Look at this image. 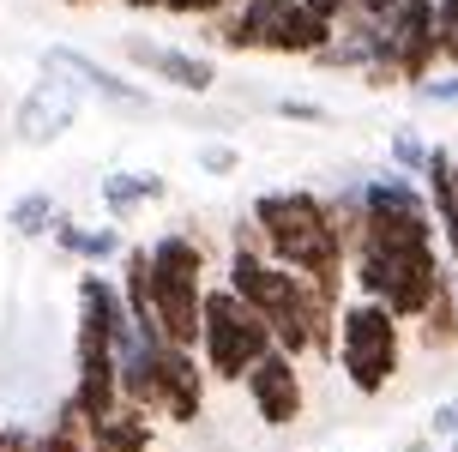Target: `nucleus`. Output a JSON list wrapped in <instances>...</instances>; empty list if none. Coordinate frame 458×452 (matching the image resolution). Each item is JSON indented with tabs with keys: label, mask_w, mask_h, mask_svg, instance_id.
I'll list each match as a JSON object with an SVG mask.
<instances>
[{
	"label": "nucleus",
	"mask_w": 458,
	"mask_h": 452,
	"mask_svg": "<svg viewBox=\"0 0 458 452\" xmlns=\"http://www.w3.org/2000/svg\"><path fill=\"white\" fill-rule=\"evenodd\" d=\"M422 158H428V145H422L416 133H392V163H398V175H416Z\"/></svg>",
	"instance_id": "obj_17"
},
{
	"label": "nucleus",
	"mask_w": 458,
	"mask_h": 452,
	"mask_svg": "<svg viewBox=\"0 0 458 452\" xmlns=\"http://www.w3.org/2000/svg\"><path fill=\"white\" fill-rule=\"evenodd\" d=\"M121 55H127L139 72H151V79H163V85H175V90H199V97H206V90L217 85V67H211L206 55H187V48L127 37V43H121Z\"/></svg>",
	"instance_id": "obj_11"
},
{
	"label": "nucleus",
	"mask_w": 458,
	"mask_h": 452,
	"mask_svg": "<svg viewBox=\"0 0 458 452\" xmlns=\"http://www.w3.org/2000/svg\"><path fill=\"white\" fill-rule=\"evenodd\" d=\"M242 386H248L253 416H259L266 429H290V422H301V410H308L301 362L284 356V350H266V356H259L248 374H242Z\"/></svg>",
	"instance_id": "obj_6"
},
{
	"label": "nucleus",
	"mask_w": 458,
	"mask_h": 452,
	"mask_svg": "<svg viewBox=\"0 0 458 452\" xmlns=\"http://www.w3.org/2000/svg\"><path fill=\"white\" fill-rule=\"evenodd\" d=\"M229 0H163V13H175V19H217Z\"/></svg>",
	"instance_id": "obj_20"
},
{
	"label": "nucleus",
	"mask_w": 458,
	"mask_h": 452,
	"mask_svg": "<svg viewBox=\"0 0 458 452\" xmlns=\"http://www.w3.org/2000/svg\"><path fill=\"white\" fill-rule=\"evenodd\" d=\"M55 217H61V205H55V193H19V200L6 205V229L19 235V242H37V235H48L55 229Z\"/></svg>",
	"instance_id": "obj_16"
},
{
	"label": "nucleus",
	"mask_w": 458,
	"mask_h": 452,
	"mask_svg": "<svg viewBox=\"0 0 458 452\" xmlns=\"http://www.w3.org/2000/svg\"><path fill=\"white\" fill-rule=\"evenodd\" d=\"M458 266L440 260V242H422V248H386V242H356L350 248V284L356 295L392 308V320H416L428 302H435L440 277Z\"/></svg>",
	"instance_id": "obj_3"
},
{
	"label": "nucleus",
	"mask_w": 458,
	"mask_h": 452,
	"mask_svg": "<svg viewBox=\"0 0 458 452\" xmlns=\"http://www.w3.org/2000/svg\"><path fill=\"white\" fill-rule=\"evenodd\" d=\"M411 90L422 97V103H458V72H453V79H435V72H428V79L411 85Z\"/></svg>",
	"instance_id": "obj_21"
},
{
	"label": "nucleus",
	"mask_w": 458,
	"mask_h": 452,
	"mask_svg": "<svg viewBox=\"0 0 458 452\" xmlns=\"http://www.w3.org/2000/svg\"><path fill=\"white\" fill-rule=\"evenodd\" d=\"M114 380H121V405L187 429V422H199V410H206L211 374H206V362H199V350L133 332V338L114 350Z\"/></svg>",
	"instance_id": "obj_2"
},
{
	"label": "nucleus",
	"mask_w": 458,
	"mask_h": 452,
	"mask_svg": "<svg viewBox=\"0 0 458 452\" xmlns=\"http://www.w3.org/2000/svg\"><path fill=\"white\" fill-rule=\"evenodd\" d=\"M103 211H109V224H127L133 211H145L151 200H163L169 193V181L151 175V169H114V175H103Z\"/></svg>",
	"instance_id": "obj_14"
},
{
	"label": "nucleus",
	"mask_w": 458,
	"mask_h": 452,
	"mask_svg": "<svg viewBox=\"0 0 458 452\" xmlns=\"http://www.w3.org/2000/svg\"><path fill=\"white\" fill-rule=\"evenodd\" d=\"M416 332H422V350H458V277L453 271L440 277L435 302L416 314Z\"/></svg>",
	"instance_id": "obj_15"
},
{
	"label": "nucleus",
	"mask_w": 458,
	"mask_h": 452,
	"mask_svg": "<svg viewBox=\"0 0 458 452\" xmlns=\"http://www.w3.org/2000/svg\"><path fill=\"white\" fill-rule=\"evenodd\" d=\"M229 248H242V253H266V235H259V224H253V217H242V224L229 229Z\"/></svg>",
	"instance_id": "obj_23"
},
{
	"label": "nucleus",
	"mask_w": 458,
	"mask_h": 452,
	"mask_svg": "<svg viewBox=\"0 0 458 452\" xmlns=\"http://www.w3.org/2000/svg\"><path fill=\"white\" fill-rule=\"evenodd\" d=\"M446 452H458V434H453V440H446Z\"/></svg>",
	"instance_id": "obj_27"
},
{
	"label": "nucleus",
	"mask_w": 458,
	"mask_h": 452,
	"mask_svg": "<svg viewBox=\"0 0 458 452\" xmlns=\"http://www.w3.org/2000/svg\"><path fill=\"white\" fill-rule=\"evenodd\" d=\"M398 452H440L435 440H411V447H398Z\"/></svg>",
	"instance_id": "obj_26"
},
{
	"label": "nucleus",
	"mask_w": 458,
	"mask_h": 452,
	"mask_svg": "<svg viewBox=\"0 0 458 452\" xmlns=\"http://www.w3.org/2000/svg\"><path fill=\"white\" fill-rule=\"evenodd\" d=\"M0 452H37V429H24V422H0Z\"/></svg>",
	"instance_id": "obj_22"
},
{
	"label": "nucleus",
	"mask_w": 458,
	"mask_h": 452,
	"mask_svg": "<svg viewBox=\"0 0 458 452\" xmlns=\"http://www.w3.org/2000/svg\"><path fill=\"white\" fill-rule=\"evenodd\" d=\"M435 67H440L435 0H398V19H392V72H398V85H422Z\"/></svg>",
	"instance_id": "obj_8"
},
{
	"label": "nucleus",
	"mask_w": 458,
	"mask_h": 452,
	"mask_svg": "<svg viewBox=\"0 0 458 452\" xmlns=\"http://www.w3.org/2000/svg\"><path fill=\"white\" fill-rule=\"evenodd\" d=\"M332 362L344 368V380L362 398H380L398 368H404V320H392V308L350 295L338 302V326H332Z\"/></svg>",
	"instance_id": "obj_4"
},
{
	"label": "nucleus",
	"mask_w": 458,
	"mask_h": 452,
	"mask_svg": "<svg viewBox=\"0 0 458 452\" xmlns=\"http://www.w3.org/2000/svg\"><path fill=\"white\" fill-rule=\"evenodd\" d=\"M157 440V416H145L133 405H114L109 416H97L85 434V452H151Z\"/></svg>",
	"instance_id": "obj_12"
},
{
	"label": "nucleus",
	"mask_w": 458,
	"mask_h": 452,
	"mask_svg": "<svg viewBox=\"0 0 458 452\" xmlns=\"http://www.w3.org/2000/svg\"><path fill=\"white\" fill-rule=\"evenodd\" d=\"M72 121H79V85L61 72H43L13 109V139L19 145H55Z\"/></svg>",
	"instance_id": "obj_7"
},
{
	"label": "nucleus",
	"mask_w": 458,
	"mask_h": 452,
	"mask_svg": "<svg viewBox=\"0 0 458 452\" xmlns=\"http://www.w3.org/2000/svg\"><path fill=\"white\" fill-rule=\"evenodd\" d=\"M277 115H284V121H314V127L332 121V109H326V103H308V97H277Z\"/></svg>",
	"instance_id": "obj_19"
},
{
	"label": "nucleus",
	"mask_w": 458,
	"mask_h": 452,
	"mask_svg": "<svg viewBox=\"0 0 458 452\" xmlns=\"http://www.w3.org/2000/svg\"><path fill=\"white\" fill-rule=\"evenodd\" d=\"M301 6H314V13H320V19H332V24H338V13H344V0H301Z\"/></svg>",
	"instance_id": "obj_24"
},
{
	"label": "nucleus",
	"mask_w": 458,
	"mask_h": 452,
	"mask_svg": "<svg viewBox=\"0 0 458 452\" xmlns=\"http://www.w3.org/2000/svg\"><path fill=\"white\" fill-rule=\"evenodd\" d=\"M193 350H199L211 380L242 386V374H248L266 350H277V344H272V326L253 314L235 290L206 284V295H199V344H193Z\"/></svg>",
	"instance_id": "obj_5"
},
{
	"label": "nucleus",
	"mask_w": 458,
	"mask_h": 452,
	"mask_svg": "<svg viewBox=\"0 0 458 452\" xmlns=\"http://www.w3.org/2000/svg\"><path fill=\"white\" fill-rule=\"evenodd\" d=\"M67 6H91V0H67Z\"/></svg>",
	"instance_id": "obj_28"
},
{
	"label": "nucleus",
	"mask_w": 458,
	"mask_h": 452,
	"mask_svg": "<svg viewBox=\"0 0 458 452\" xmlns=\"http://www.w3.org/2000/svg\"><path fill=\"white\" fill-rule=\"evenodd\" d=\"M48 235H55V248L67 253V260H79V266H109V260H121V248H127L114 224H72L67 211L55 217Z\"/></svg>",
	"instance_id": "obj_13"
},
{
	"label": "nucleus",
	"mask_w": 458,
	"mask_h": 452,
	"mask_svg": "<svg viewBox=\"0 0 458 452\" xmlns=\"http://www.w3.org/2000/svg\"><path fill=\"white\" fill-rule=\"evenodd\" d=\"M235 169H242L235 145H199V175H235Z\"/></svg>",
	"instance_id": "obj_18"
},
{
	"label": "nucleus",
	"mask_w": 458,
	"mask_h": 452,
	"mask_svg": "<svg viewBox=\"0 0 458 452\" xmlns=\"http://www.w3.org/2000/svg\"><path fill=\"white\" fill-rule=\"evenodd\" d=\"M127 13H163V0H121Z\"/></svg>",
	"instance_id": "obj_25"
},
{
	"label": "nucleus",
	"mask_w": 458,
	"mask_h": 452,
	"mask_svg": "<svg viewBox=\"0 0 458 452\" xmlns=\"http://www.w3.org/2000/svg\"><path fill=\"white\" fill-rule=\"evenodd\" d=\"M332 30H338V24L320 19L314 6H301V0H277L272 19H266V37H259V55H290V61H314V55L332 43Z\"/></svg>",
	"instance_id": "obj_9"
},
{
	"label": "nucleus",
	"mask_w": 458,
	"mask_h": 452,
	"mask_svg": "<svg viewBox=\"0 0 458 452\" xmlns=\"http://www.w3.org/2000/svg\"><path fill=\"white\" fill-rule=\"evenodd\" d=\"M259 235H266V260H277L284 271H301L326 302H344V284H350V253H344L338 229H332V211H326V193H308V187H277V193H259L248 211Z\"/></svg>",
	"instance_id": "obj_1"
},
{
	"label": "nucleus",
	"mask_w": 458,
	"mask_h": 452,
	"mask_svg": "<svg viewBox=\"0 0 458 452\" xmlns=\"http://www.w3.org/2000/svg\"><path fill=\"white\" fill-rule=\"evenodd\" d=\"M43 72H72V85H85L91 97H103V103H114V109H151V97H145L133 79L109 72L103 61H91L85 48H67V43L43 48Z\"/></svg>",
	"instance_id": "obj_10"
}]
</instances>
